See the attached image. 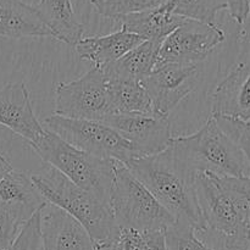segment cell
I'll list each match as a JSON object with an SVG mask.
<instances>
[{"instance_id":"cell-11","label":"cell","mask_w":250,"mask_h":250,"mask_svg":"<svg viewBox=\"0 0 250 250\" xmlns=\"http://www.w3.org/2000/svg\"><path fill=\"white\" fill-rule=\"evenodd\" d=\"M142 83L153 103L154 114L168 117L182 100L194 92L198 84V66L159 65Z\"/></svg>"},{"instance_id":"cell-1","label":"cell","mask_w":250,"mask_h":250,"mask_svg":"<svg viewBox=\"0 0 250 250\" xmlns=\"http://www.w3.org/2000/svg\"><path fill=\"white\" fill-rule=\"evenodd\" d=\"M126 167L172 215L173 225L189 227L195 234L207 231L195 190L198 173L185 165L170 148L158 155L133 159Z\"/></svg>"},{"instance_id":"cell-6","label":"cell","mask_w":250,"mask_h":250,"mask_svg":"<svg viewBox=\"0 0 250 250\" xmlns=\"http://www.w3.org/2000/svg\"><path fill=\"white\" fill-rule=\"evenodd\" d=\"M43 124L46 131L56 134L73 148L98 158L114 160L124 166L139 158L131 144L104 122L51 115L44 119Z\"/></svg>"},{"instance_id":"cell-26","label":"cell","mask_w":250,"mask_h":250,"mask_svg":"<svg viewBox=\"0 0 250 250\" xmlns=\"http://www.w3.org/2000/svg\"><path fill=\"white\" fill-rule=\"evenodd\" d=\"M215 120L222 131L231 137L234 143L241 148L250 166V122L226 119V117H215Z\"/></svg>"},{"instance_id":"cell-20","label":"cell","mask_w":250,"mask_h":250,"mask_svg":"<svg viewBox=\"0 0 250 250\" xmlns=\"http://www.w3.org/2000/svg\"><path fill=\"white\" fill-rule=\"evenodd\" d=\"M36 10L53 38L72 46L83 38L84 27L76 17L71 0H39Z\"/></svg>"},{"instance_id":"cell-35","label":"cell","mask_w":250,"mask_h":250,"mask_svg":"<svg viewBox=\"0 0 250 250\" xmlns=\"http://www.w3.org/2000/svg\"><path fill=\"white\" fill-rule=\"evenodd\" d=\"M248 1H249V5H250V0H248Z\"/></svg>"},{"instance_id":"cell-30","label":"cell","mask_w":250,"mask_h":250,"mask_svg":"<svg viewBox=\"0 0 250 250\" xmlns=\"http://www.w3.org/2000/svg\"><path fill=\"white\" fill-rule=\"evenodd\" d=\"M143 250H167L166 243V231H146L143 232Z\"/></svg>"},{"instance_id":"cell-17","label":"cell","mask_w":250,"mask_h":250,"mask_svg":"<svg viewBox=\"0 0 250 250\" xmlns=\"http://www.w3.org/2000/svg\"><path fill=\"white\" fill-rule=\"evenodd\" d=\"M0 37L53 38V34L42 21L36 7L22 0H0Z\"/></svg>"},{"instance_id":"cell-27","label":"cell","mask_w":250,"mask_h":250,"mask_svg":"<svg viewBox=\"0 0 250 250\" xmlns=\"http://www.w3.org/2000/svg\"><path fill=\"white\" fill-rule=\"evenodd\" d=\"M41 211L33 215L20 231L16 241L9 250H42Z\"/></svg>"},{"instance_id":"cell-23","label":"cell","mask_w":250,"mask_h":250,"mask_svg":"<svg viewBox=\"0 0 250 250\" xmlns=\"http://www.w3.org/2000/svg\"><path fill=\"white\" fill-rule=\"evenodd\" d=\"M97 11L107 19L119 20L137 12L156 9L168 0H90Z\"/></svg>"},{"instance_id":"cell-34","label":"cell","mask_w":250,"mask_h":250,"mask_svg":"<svg viewBox=\"0 0 250 250\" xmlns=\"http://www.w3.org/2000/svg\"><path fill=\"white\" fill-rule=\"evenodd\" d=\"M95 250H116L114 244H104V246H97L95 247Z\"/></svg>"},{"instance_id":"cell-29","label":"cell","mask_w":250,"mask_h":250,"mask_svg":"<svg viewBox=\"0 0 250 250\" xmlns=\"http://www.w3.org/2000/svg\"><path fill=\"white\" fill-rule=\"evenodd\" d=\"M115 248L116 250H143V232L133 229H120Z\"/></svg>"},{"instance_id":"cell-22","label":"cell","mask_w":250,"mask_h":250,"mask_svg":"<svg viewBox=\"0 0 250 250\" xmlns=\"http://www.w3.org/2000/svg\"><path fill=\"white\" fill-rule=\"evenodd\" d=\"M172 14L186 20L216 24V15L227 9L226 0H168Z\"/></svg>"},{"instance_id":"cell-15","label":"cell","mask_w":250,"mask_h":250,"mask_svg":"<svg viewBox=\"0 0 250 250\" xmlns=\"http://www.w3.org/2000/svg\"><path fill=\"white\" fill-rule=\"evenodd\" d=\"M45 205L46 200L28 173L12 170L0 181V208L11 212L23 225Z\"/></svg>"},{"instance_id":"cell-3","label":"cell","mask_w":250,"mask_h":250,"mask_svg":"<svg viewBox=\"0 0 250 250\" xmlns=\"http://www.w3.org/2000/svg\"><path fill=\"white\" fill-rule=\"evenodd\" d=\"M168 148L195 173L219 177H248L250 166L243 151L210 116L195 133L172 138Z\"/></svg>"},{"instance_id":"cell-16","label":"cell","mask_w":250,"mask_h":250,"mask_svg":"<svg viewBox=\"0 0 250 250\" xmlns=\"http://www.w3.org/2000/svg\"><path fill=\"white\" fill-rule=\"evenodd\" d=\"M143 42L138 36L121 28L106 36L83 37L75 49L82 60L93 62L95 67L105 68Z\"/></svg>"},{"instance_id":"cell-14","label":"cell","mask_w":250,"mask_h":250,"mask_svg":"<svg viewBox=\"0 0 250 250\" xmlns=\"http://www.w3.org/2000/svg\"><path fill=\"white\" fill-rule=\"evenodd\" d=\"M211 116L250 122V63L232 68L211 95Z\"/></svg>"},{"instance_id":"cell-19","label":"cell","mask_w":250,"mask_h":250,"mask_svg":"<svg viewBox=\"0 0 250 250\" xmlns=\"http://www.w3.org/2000/svg\"><path fill=\"white\" fill-rule=\"evenodd\" d=\"M121 28L138 36L143 41L163 42L186 19L172 14L167 2L156 9L127 15L119 19Z\"/></svg>"},{"instance_id":"cell-9","label":"cell","mask_w":250,"mask_h":250,"mask_svg":"<svg viewBox=\"0 0 250 250\" xmlns=\"http://www.w3.org/2000/svg\"><path fill=\"white\" fill-rule=\"evenodd\" d=\"M224 41L225 32L217 24L186 20L163 41L156 66L164 63L198 66Z\"/></svg>"},{"instance_id":"cell-10","label":"cell","mask_w":250,"mask_h":250,"mask_svg":"<svg viewBox=\"0 0 250 250\" xmlns=\"http://www.w3.org/2000/svg\"><path fill=\"white\" fill-rule=\"evenodd\" d=\"M102 122L128 142L139 158L163 153L173 138L168 117L156 114H112Z\"/></svg>"},{"instance_id":"cell-31","label":"cell","mask_w":250,"mask_h":250,"mask_svg":"<svg viewBox=\"0 0 250 250\" xmlns=\"http://www.w3.org/2000/svg\"><path fill=\"white\" fill-rule=\"evenodd\" d=\"M227 10L229 11L232 19L238 24H243L248 19L250 12V5L248 0H226Z\"/></svg>"},{"instance_id":"cell-28","label":"cell","mask_w":250,"mask_h":250,"mask_svg":"<svg viewBox=\"0 0 250 250\" xmlns=\"http://www.w3.org/2000/svg\"><path fill=\"white\" fill-rule=\"evenodd\" d=\"M23 224L7 210L0 208V249L9 250L16 241Z\"/></svg>"},{"instance_id":"cell-5","label":"cell","mask_w":250,"mask_h":250,"mask_svg":"<svg viewBox=\"0 0 250 250\" xmlns=\"http://www.w3.org/2000/svg\"><path fill=\"white\" fill-rule=\"evenodd\" d=\"M110 208L119 229L166 231L175 224L172 215L124 165L115 172Z\"/></svg>"},{"instance_id":"cell-4","label":"cell","mask_w":250,"mask_h":250,"mask_svg":"<svg viewBox=\"0 0 250 250\" xmlns=\"http://www.w3.org/2000/svg\"><path fill=\"white\" fill-rule=\"evenodd\" d=\"M31 146L44 164L62 173L81 189L110 205L115 172L117 166L122 164L73 148L46 129L39 141Z\"/></svg>"},{"instance_id":"cell-36","label":"cell","mask_w":250,"mask_h":250,"mask_svg":"<svg viewBox=\"0 0 250 250\" xmlns=\"http://www.w3.org/2000/svg\"><path fill=\"white\" fill-rule=\"evenodd\" d=\"M0 250H1V249H0Z\"/></svg>"},{"instance_id":"cell-8","label":"cell","mask_w":250,"mask_h":250,"mask_svg":"<svg viewBox=\"0 0 250 250\" xmlns=\"http://www.w3.org/2000/svg\"><path fill=\"white\" fill-rule=\"evenodd\" d=\"M54 115L100 122L111 115L107 80L103 68L94 66L77 80L59 83Z\"/></svg>"},{"instance_id":"cell-25","label":"cell","mask_w":250,"mask_h":250,"mask_svg":"<svg viewBox=\"0 0 250 250\" xmlns=\"http://www.w3.org/2000/svg\"><path fill=\"white\" fill-rule=\"evenodd\" d=\"M167 250H211L208 248L189 227L172 225L166 229Z\"/></svg>"},{"instance_id":"cell-32","label":"cell","mask_w":250,"mask_h":250,"mask_svg":"<svg viewBox=\"0 0 250 250\" xmlns=\"http://www.w3.org/2000/svg\"><path fill=\"white\" fill-rule=\"evenodd\" d=\"M233 250H250V220L243 221L241 233L237 237Z\"/></svg>"},{"instance_id":"cell-21","label":"cell","mask_w":250,"mask_h":250,"mask_svg":"<svg viewBox=\"0 0 250 250\" xmlns=\"http://www.w3.org/2000/svg\"><path fill=\"white\" fill-rule=\"evenodd\" d=\"M112 114H154L153 103L143 83L107 81Z\"/></svg>"},{"instance_id":"cell-33","label":"cell","mask_w":250,"mask_h":250,"mask_svg":"<svg viewBox=\"0 0 250 250\" xmlns=\"http://www.w3.org/2000/svg\"><path fill=\"white\" fill-rule=\"evenodd\" d=\"M12 170H14V168H12L11 164H10L9 161H7V159L0 153V181H1L7 173L11 172Z\"/></svg>"},{"instance_id":"cell-2","label":"cell","mask_w":250,"mask_h":250,"mask_svg":"<svg viewBox=\"0 0 250 250\" xmlns=\"http://www.w3.org/2000/svg\"><path fill=\"white\" fill-rule=\"evenodd\" d=\"M31 178L46 203L63 210L82 225L95 247L116 242L120 229L109 204L81 189L46 164L32 172Z\"/></svg>"},{"instance_id":"cell-12","label":"cell","mask_w":250,"mask_h":250,"mask_svg":"<svg viewBox=\"0 0 250 250\" xmlns=\"http://www.w3.org/2000/svg\"><path fill=\"white\" fill-rule=\"evenodd\" d=\"M0 125L26 139L29 146L45 132L34 114L24 83H9L0 89Z\"/></svg>"},{"instance_id":"cell-24","label":"cell","mask_w":250,"mask_h":250,"mask_svg":"<svg viewBox=\"0 0 250 250\" xmlns=\"http://www.w3.org/2000/svg\"><path fill=\"white\" fill-rule=\"evenodd\" d=\"M216 177L229 199L241 216L242 221L250 220V176L248 177Z\"/></svg>"},{"instance_id":"cell-13","label":"cell","mask_w":250,"mask_h":250,"mask_svg":"<svg viewBox=\"0 0 250 250\" xmlns=\"http://www.w3.org/2000/svg\"><path fill=\"white\" fill-rule=\"evenodd\" d=\"M41 233L42 250H95L82 225L49 203L41 211Z\"/></svg>"},{"instance_id":"cell-18","label":"cell","mask_w":250,"mask_h":250,"mask_svg":"<svg viewBox=\"0 0 250 250\" xmlns=\"http://www.w3.org/2000/svg\"><path fill=\"white\" fill-rule=\"evenodd\" d=\"M163 42L144 41L122 58L103 68L107 81L142 83L155 68Z\"/></svg>"},{"instance_id":"cell-7","label":"cell","mask_w":250,"mask_h":250,"mask_svg":"<svg viewBox=\"0 0 250 250\" xmlns=\"http://www.w3.org/2000/svg\"><path fill=\"white\" fill-rule=\"evenodd\" d=\"M195 190L207 225V231L195 236L211 250H227L241 233V216L212 173H198Z\"/></svg>"}]
</instances>
